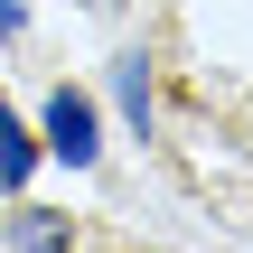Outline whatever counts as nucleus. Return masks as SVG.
<instances>
[{"instance_id": "f03ea898", "label": "nucleus", "mask_w": 253, "mask_h": 253, "mask_svg": "<svg viewBox=\"0 0 253 253\" xmlns=\"http://www.w3.org/2000/svg\"><path fill=\"white\" fill-rule=\"evenodd\" d=\"M122 113L150 131V66H141V56H122Z\"/></svg>"}, {"instance_id": "7ed1b4c3", "label": "nucleus", "mask_w": 253, "mask_h": 253, "mask_svg": "<svg viewBox=\"0 0 253 253\" xmlns=\"http://www.w3.org/2000/svg\"><path fill=\"white\" fill-rule=\"evenodd\" d=\"M0 178H9V188H19V178H28V131H19V122H9V113H0Z\"/></svg>"}, {"instance_id": "20e7f679", "label": "nucleus", "mask_w": 253, "mask_h": 253, "mask_svg": "<svg viewBox=\"0 0 253 253\" xmlns=\"http://www.w3.org/2000/svg\"><path fill=\"white\" fill-rule=\"evenodd\" d=\"M9 28H19V0H0V38H9Z\"/></svg>"}, {"instance_id": "f257e3e1", "label": "nucleus", "mask_w": 253, "mask_h": 253, "mask_svg": "<svg viewBox=\"0 0 253 253\" xmlns=\"http://www.w3.org/2000/svg\"><path fill=\"white\" fill-rule=\"evenodd\" d=\"M47 141H56V150H66V160L84 169V160H94V103L56 84V103H47Z\"/></svg>"}]
</instances>
